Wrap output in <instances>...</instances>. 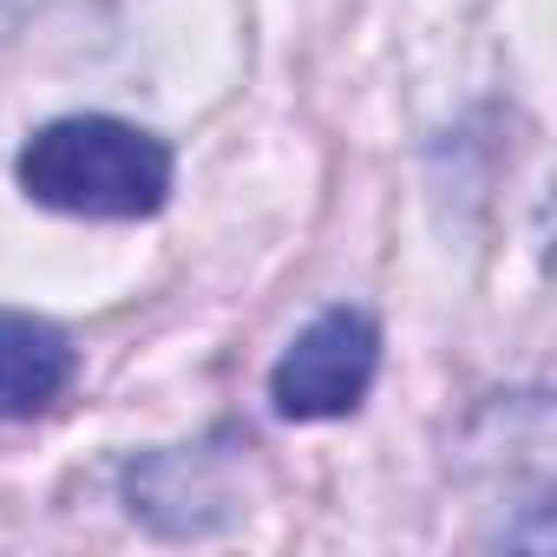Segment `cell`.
Masks as SVG:
<instances>
[{
    "label": "cell",
    "instance_id": "6da1fadb",
    "mask_svg": "<svg viewBox=\"0 0 557 557\" xmlns=\"http://www.w3.org/2000/svg\"><path fill=\"white\" fill-rule=\"evenodd\" d=\"M14 171L34 203L66 216H151L171 197V151L125 119H53Z\"/></svg>",
    "mask_w": 557,
    "mask_h": 557
},
{
    "label": "cell",
    "instance_id": "7a4b0ae2",
    "mask_svg": "<svg viewBox=\"0 0 557 557\" xmlns=\"http://www.w3.org/2000/svg\"><path fill=\"white\" fill-rule=\"evenodd\" d=\"M374 361H381L374 322L361 309H329L289 342L283 361H275L269 400L283 420H342V413L361 407V394L374 381Z\"/></svg>",
    "mask_w": 557,
    "mask_h": 557
},
{
    "label": "cell",
    "instance_id": "3957f363",
    "mask_svg": "<svg viewBox=\"0 0 557 557\" xmlns=\"http://www.w3.org/2000/svg\"><path fill=\"white\" fill-rule=\"evenodd\" d=\"M73 381V348L53 322L0 309V420H27L53 407Z\"/></svg>",
    "mask_w": 557,
    "mask_h": 557
}]
</instances>
